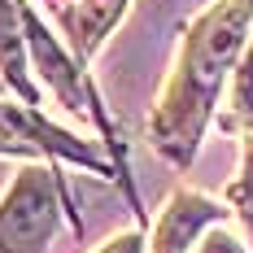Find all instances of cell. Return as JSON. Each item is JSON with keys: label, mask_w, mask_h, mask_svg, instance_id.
<instances>
[{"label": "cell", "mask_w": 253, "mask_h": 253, "mask_svg": "<svg viewBox=\"0 0 253 253\" xmlns=\"http://www.w3.org/2000/svg\"><path fill=\"white\" fill-rule=\"evenodd\" d=\"M101 253H140V236H118V240H109Z\"/></svg>", "instance_id": "30bf717a"}, {"label": "cell", "mask_w": 253, "mask_h": 253, "mask_svg": "<svg viewBox=\"0 0 253 253\" xmlns=\"http://www.w3.org/2000/svg\"><path fill=\"white\" fill-rule=\"evenodd\" d=\"M214 218H218V210L205 201V197H192V192L175 197V201L166 205L162 223H157L153 253H183L188 245H192V236H197L205 223H214Z\"/></svg>", "instance_id": "3957f363"}, {"label": "cell", "mask_w": 253, "mask_h": 253, "mask_svg": "<svg viewBox=\"0 0 253 253\" xmlns=\"http://www.w3.org/2000/svg\"><path fill=\"white\" fill-rule=\"evenodd\" d=\"M253 18V0H223L218 9H210L197 31L188 35V48L179 61V75L166 92V101L153 118V135L162 149H170L175 157H188L201 123L210 114V105L218 96V83L227 75V66L236 61V52L245 44V26Z\"/></svg>", "instance_id": "6da1fadb"}, {"label": "cell", "mask_w": 253, "mask_h": 253, "mask_svg": "<svg viewBox=\"0 0 253 253\" xmlns=\"http://www.w3.org/2000/svg\"><path fill=\"white\" fill-rule=\"evenodd\" d=\"M18 18H22V4L18 0H0V70H4V79L22 92L26 101H35L31 96V83H26V57H22Z\"/></svg>", "instance_id": "5b68a950"}, {"label": "cell", "mask_w": 253, "mask_h": 253, "mask_svg": "<svg viewBox=\"0 0 253 253\" xmlns=\"http://www.w3.org/2000/svg\"><path fill=\"white\" fill-rule=\"evenodd\" d=\"M22 26H26V40H31L35 66L44 70V79H48L52 87H57V96H61V101L79 105V75H75V66L61 57V48L52 44V35H48V31H44L40 22H35L31 13H22Z\"/></svg>", "instance_id": "277c9868"}, {"label": "cell", "mask_w": 253, "mask_h": 253, "mask_svg": "<svg viewBox=\"0 0 253 253\" xmlns=\"http://www.w3.org/2000/svg\"><path fill=\"white\" fill-rule=\"evenodd\" d=\"M0 140H4V135H0ZM0 149H4V144H0Z\"/></svg>", "instance_id": "8fae6325"}, {"label": "cell", "mask_w": 253, "mask_h": 253, "mask_svg": "<svg viewBox=\"0 0 253 253\" xmlns=\"http://www.w3.org/2000/svg\"><path fill=\"white\" fill-rule=\"evenodd\" d=\"M231 109H236V118L240 126L253 135V52L240 61V70H236V87H231Z\"/></svg>", "instance_id": "52a82bcc"}, {"label": "cell", "mask_w": 253, "mask_h": 253, "mask_svg": "<svg viewBox=\"0 0 253 253\" xmlns=\"http://www.w3.org/2000/svg\"><path fill=\"white\" fill-rule=\"evenodd\" d=\"M57 227V197L48 170H26L0 205V253H35Z\"/></svg>", "instance_id": "7a4b0ae2"}, {"label": "cell", "mask_w": 253, "mask_h": 253, "mask_svg": "<svg viewBox=\"0 0 253 253\" xmlns=\"http://www.w3.org/2000/svg\"><path fill=\"white\" fill-rule=\"evenodd\" d=\"M201 253H240V245H236L231 236H223V231H214V236L201 245Z\"/></svg>", "instance_id": "9c48e42d"}, {"label": "cell", "mask_w": 253, "mask_h": 253, "mask_svg": "<svg viewBox=\"0 0 253 253\" xmlns=\"http://www.w3.org/2000/svg\"><path fill=\"white\" fill-rule=\"evenodd\" d=\"M123 4H126V0H83L75 13H70L79 48H83V52H87V48H96V40H101L105 31H109V22L123 13Z\"/></svg>", "instance_id": "8992f818"}, {"label": "cell", "mask_w": 253, "mask_h": 253, "mask_svg": "<svg viewBox=\"0 0 253 253\" xmlns=\"http://www.w3.org/2000/svg\"><path fill=\"white\" fill-rule=\"evenodd\" d=\"M231 201L245 210V218H249V231H253V170L245 175V183H236V188H231Z\"/></svg>", "instance_id": "ba28073f"}]
</instances>
